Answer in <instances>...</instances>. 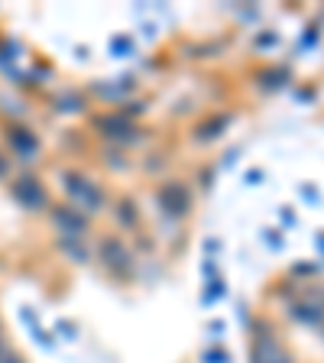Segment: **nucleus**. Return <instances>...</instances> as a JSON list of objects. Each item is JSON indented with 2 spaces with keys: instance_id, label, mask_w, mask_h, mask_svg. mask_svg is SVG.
<instances>
[{
  "instance_id": "obj_1",
  "label": "nucleus",
  "mask_w": 324,
  "mask_h": 363,
  "mask_svg": "<svg viewBox=\"0 0 324 363\" xmlns=\"http://www.w3.org/2000/svg\"><path fill=\"white\" fill-rule=\"evenodd\" d=\"M253 363H292V354L276 337L263 334V337L253 340Z\"/></svg>"
},
{
  "instance_id": "obj_2",
  "label": "nucleus",
  "mask_w": 324,
  "mask_h": 363,
  "mask_svg": "<svg viewBox=\"0 0 324 363\" xmlns=\"http://www.w3.org/2000/svg\"><path fill=\"white\" fill-rule=\"evenodd\" d=\"M159 204H162L169 214H175V218H179V214L189 211V195H185V189H181L179 182H169V185H162V189H159Z\"/></svg>"
},
{
  "instance_id": "obj_3",
  "label": "nucleus",
  "mask_w": 324,
  "mask_h": 363,
  "mask_svg": "<svg viewBox=\"0 0 324 363\" xmlns=\"http://www.w3.org/2000/svg\"><path fill=\"white\" fill-rule=\"evenodd\" d=\"M68 191H72V198H75L82 208H98L101 204V191L84 179H68Z\"/></svg>"
},
{
  "instance_id": "obj_4",
  "label": "nucleus",
  "mask_w": 324,
  "mask_h": 363,
  "mask_svg": "<svg viewBox=\"0 0 324 363\" xmlns=\"http://www.w3.org/2000/svg\"><path fill=\"white\" fill-rule=\"evenodd\" d=\"M16 198H20V204H26V208H43L45 204V191L39 189L36 179H20L16 182Z\"/></svg>"
},
{
  "instance_id": "obj_5",
  "label": "nucleus",
  "mask_w": 324,
  "mask_h": 363,
  "mask_svg": "<svg viewBox=\"0 0 324 363\" xmlns=\"http://www.w3.org/2000/svg\"><path fill=\"white\" fill-rule=\"evenodd\" d=\"M101 257H104V263L111 266V269H117L121 263H127V250H123L121 240H107L104 247H101Z\"/></svg>"
}]
</instances>
